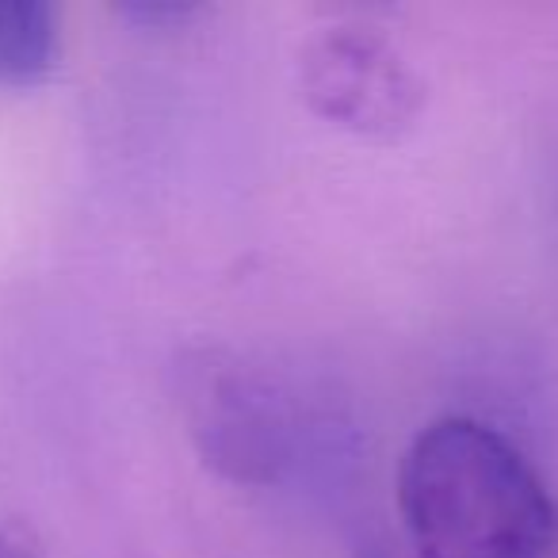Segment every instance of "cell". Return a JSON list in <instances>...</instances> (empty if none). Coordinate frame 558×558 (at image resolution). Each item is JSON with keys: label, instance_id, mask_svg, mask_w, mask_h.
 Wrapping results in <instances>:
<instances>
[{"label": "cell", "instance_id": "cell-1", "mask_svg": "<svg viewBox=\"0 0 558 558\" xmlns=\"http://www.w3.org/2000/svg\"><path fill=\"white\" fill-rule=\"evenodd\" d=\"M417 558H558V501L527 456L478 417L425 425L398 463Z\"/></svg>", "mask_w": 558, "mask_h": 558}, {"label": "cell", "instance_id": "cell-4", "mask_svg": "<svg viewBox=\"0 0 558 558\" xmlns=\"http://www.w3.org/2000/svg\"><path fill=\"white\" fill-rule=\"evenodd\" d=\"M0 558H43L35 539L16 524V520L0 517Z\"/></svg>", "mask_w": 558, "mask_h": 558}, {"label": "cell", "instance_id": "cell-3", "mask_svg": "<svg viewBox=\"0 0 558 558\" xmlns=\"http://www.w3.org/2000/svg\"><path fill=\"white\" fill-rule=\"evenodd\" d=\"M58 58L54 9L43 0H0V85H39Z\"/></svg>", "mask_w": 558, "mask_h": 558}, {"label": "cell", "instance_id": "cell-2", "mask_svg": "<svg viewBox=\"0 0 558 558\" xmlns=\"http://www.w3.org/2000/svg\"><path fill=\"white\" fill-rule=\"evenodd\" d=\"M303 77L322 116L360 134H398L421 108L417 77L375 35H326L306 58Z\"/></svg>", "mask_w": 558, "mask_h": 558}]
</instances>
